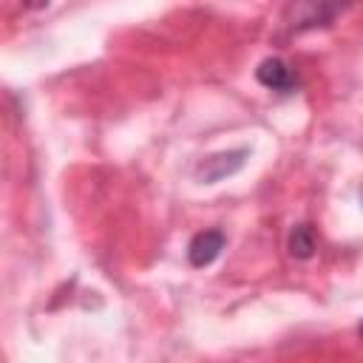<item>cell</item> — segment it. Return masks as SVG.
Wrapping results in <instances>:
<instances>
[{"mask_svg": "<svg viewBox=\"0 0 363 363\" xmlns=\"http://www.w3.org/2000/svg\"><path fill=\"white\" fill-rule=\"evenodd\" d=\"M360 201H363V190H360Z\"/></svg>", "mask_w": 363, "mask_h": 363, "instance_id": "cell-5", "label": "cell"}, {"mask_svg": "<svg viewBox=\"0 0 363 363\" xmlns=\"http://www.w3.org/2000/svg\"><path fill=\"white\" fill-rule=\"evenodd\" d=\"M255 77H258V82L264 85V88H272V91H281V94H289L292 88H295V71L281 60V57H269V60H264L261 65H258V71H255Z\"/></svg>", "mask_w": 363, "mask_h": 363, "instance_id": "cell-2", "label": "cell"}, {"mask_svg": "<svg viewBox=\"0 0 363 363\" xmlns=\"http://www.w3.org/2000/svg\"><path fill=\"white\" fill-rule=\"evenodd\" d=\"M286 247H289L292 258H312V252H315V233H312V227L309 224H298L289 233Z\"/></svg>", "mask_w": 363, "mask_h": 363, "instance_id": "cell-4", "label": "cell"}, {"mask_svg": "<svg viewBox=\"0 0 363 363\" xmlns=\"http://www.w3.org/2000/svg\"><path fill=\"white\" fill-rule=\"evenodd\" d=\"M224 244H227V235H224L221 230H201V233L193 235V241H190V247H187V258H190V264L199 267V269H201V267H210V264L221 255Z\"/></svg>", "mask_w": 363, "mask_h": 363, "instance_id": "cell-1", "label": "cell"}, {"mask_svg": "<svg viewBox=\"0 0 363 363\" xmlns=\"http://www.w3.org/2000/svg\"><path fill=\"white\" fill-rule=\"evenodd\" d=\"M247 159V150H233V153H218V156H210L199 164V176L204 182H218L224 176H233Z\"/></svg>", "mask_w": 363, "mask_h": 363, "instance_id": "cell-3", "label": "cell"}, {"mask_svg": "<svg viewBox=\"0 0 363 363\" xmlns=\"http://www.w3.org/2000/svg\"><path fill=\"white\" fill-rule=\"evenodd\" d=\"M360 335H363V326H360Z\"/></svg>", "mask_w": 363, "mask_h": 363, "instance_id": "cell-6", "label": "cell"}]
</instances>
